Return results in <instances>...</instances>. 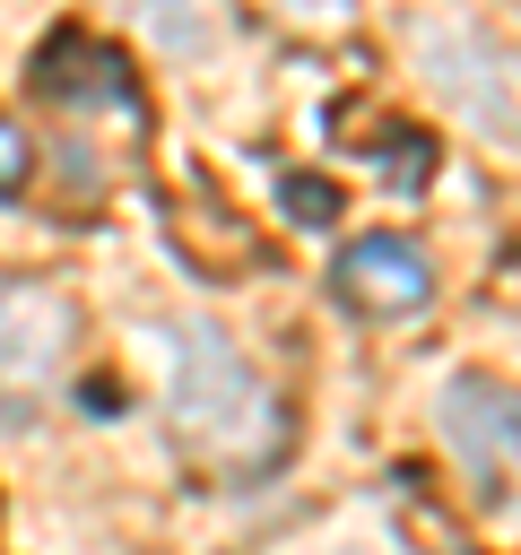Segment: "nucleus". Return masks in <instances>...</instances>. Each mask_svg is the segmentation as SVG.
I'll return each instance as SVG.
<instances>
[{
	"label": "nucleus",
	"instance_id": "f257e3e1",
	"mask_svg": "<svg viewBox=\"0 0 521 555\" xmlns=\"http://www.w3.org/2000/svg\"><path fill=\"white\" fill-rule=\"evenodd\" d=\"M165 408L191 460L208 468H269L278 451V399L260 390V373L243 364V347L226 330H174V373H165Z\"/></svg>",
	"mask_w": 521,
	"mask_h": 555
},
{
	"label": "nucleus",
	"instance_id": "f03ea898",
	"mask_svg": "<svg viewBox=\"0 0 521 555\" xmlns=\"http://www.w3.org/2000/svg\"><path fill=\"white\" fill-rule=\"evenodd\" d=\"M408 43H417V69L425 87L486 139H512V78H504V52L478 35V26H452V17H408Z\"/></svg>",
	"mask_w": 521,
	"mask_h": 555
},
{
	"label": "nucleus",
	"instance_id": "7ed1b4c3",
	"mask_svg": "<svg viewBox=\"0 0 521 555\" xmlns=\"http://www.w3.org/2000/svg\"><path fill=\"white\" fill-rule=\"evenodd\" d=\"M69 330H78V312H69L61 286H43V278H0V399L43 390V382L61 373V356H69Z\"/></svg>",
	"mask_w": 521,
	"mask_h": 555
},
{
	"label": "nucleus",
	"instance_id": "20e7f679",
	"mask_svg": "<svg viewBox=\"0 0 521 555\" xmlns=\"http://www.w3.org/2000/svg\"><path fill=\"white\" fill-rule=\"evenodd\" d=\"M434 425H443V442L460 451V468H469L486 494L512 486V390H504V382L452 373L443 399H434Z\"/></svg>",
	"mask_w": 521,
	"mask_h": 555
},
{
	"label": "nucleus",
	"instance_id": "39448f33",
	"mask_svg": "<svg viewBox=\"0 0 521 555\" xmlns=\"http://www.w3.org/2000/svg\"><path fill=\"white\" fill-rule=\"evenodd\" d=\"M330 286H339L347 312H365V321H399V312H417V304L434 295V269H425V251L399 243V234H356V243L339 251Z\"/></svg>",
	"mask_w": 521,
	"mask_h": 555
},
{
	"label": "nucleus",
	"instance_id": "423d86ee",
	"mask_svg": "<svg viewBox=\"0 0 521 555\" xmlns=\"http://www.w3.org/2000/svg\"><path fill=\"white\" fill-rule=\"evenodd\" d=\"M122 9H130L139 43L165 52V61H208V52H226V9H217V0H122Z\"/></svg>",
	"mask_w": 521,
	"mask_h": 555
},
{
	"label": "nucleus",
	"instance_id": "0eeeda50",
	"mask_svg": "<svg viewBox=\"0 0 521 555\" xmlns=\"http://www.w3.org/2000/svg\"><path fill=\"white\" fill-rule=\"evenodd\" d=\"M278 199H287V217H295V225H330V217H339V191H330L321 173H287V182H278Z\"/></svg>",
	"mask_w": 521,
	"mask_h": 555
},
{
	"label": "nucleus",
	"instance_id": "6e6552de",
	"mask_svg": "<svg viewBox=\"0 0 521 555\" xmlns=\"http://www.w3.org/2000/svg\"><path fill=\"white\" fill-rule=\"evenodd\" d=\"M26 173H35V139L17 121H0V191H26Z\"/></svg>",
	"mask_w": 521,
	"mask_h": 555
},
{
	"label": "nucleus",
	"instance_id": "1a4fd4ad",
	"mask_svg": "<svg viewBox=\"0 0 521 555\" xmlns=\"http://www.w3.org/2000/svg\"><path fill=\"white\" fill-rule=\"evenodd\" d=\"M278 17H295V26H347V9L356 0H269Z\"/></svg>",
	"mask_w": 521,
	"mask_h": 555
}]
</instances>
